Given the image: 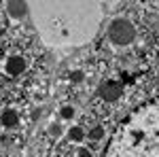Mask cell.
<instances>
[{"instance_id": "obj_6", "label": "cell", "mask_w": 159, "mask_h": 157, "mask_svg": "<svg viewBox=\"0 0 159 157\" xmlns=\"http://www.w3.org/2000/svg\"><path fill=\"white\" fill-rule=\"evenodd\" d=\"M7 74H11V76H17V74H21L25 70V60L21 55H13L7 60Z\"/></svg>"}, {"instance_id": "obj_2", "label": "cell", "mask_w": 159, "mask_h": 157, "mask_svg": "<svg viewBox=\"0 0 159 157\" xmlns=\"http://www.w3.org/2000/svg\"><path fill=\"white\" fill-rule=\"evenodd\" d=\"M98 4H36V25L51 43H83L98 28Z\"/></svg>"}, {"instance_id": "obj_7", "label": "cell", "mask_w": 159, "mask_h": 157, "mask_svg": "<svg viewBox=\"0 0 159 157\" xmlns=\"http://www.w3.org/2000/svg\"><path fill=\"white\" fill-rule=\"evenodd\" d=\"M17 113H15V110H4V113H2V123H4V125H7V127H15V125H17Z\"/></svg>"}, {"instance_id": "obj_9", "label": "cell", "mask_w": 159, "mask_h": 157, "mask_svg": "<svg viewBox=\"0 0 159 157\" xmlns=\"http://www.w3.org/2000/svg\"><path fill=\"white\" fill-rule=\"evenodd\" d=\"M89 136H91L93 140H100V138L104 136V127H102V125H96V127L91 130V134H89Z\"/></svg>"}, {"instance_id": "obj_11", "label": "cell", "mask_w": 159, "mask_h": 157, "mask_svg": "<svg viewBox=\"0 0 159 157\" xmlns=\"http://www.w3.org/2000/svg\"><path fill=\"white\" fill-rule=\"evenodd\" d=\"M79 157H91V153H89L87 149H81V151H79Z\"/></svg>"}, {"instance_id": "obj_10", "label": "cell", "mask_w": 159, "mask_h": 157, "mask_svg": "<svg viewBox=\"0 0 159 157\" xmlns=\"http://www.w3.org/2000/svg\"><path fill=\"white\" fill-rule=\"evenodd\" d=\"M60 115H61V119H70V117L74 115V109H72V106H64Z\"/></svg>"}, {"instance_id": "obj_12", "label": "cell", "mask_w": 159, "mask_h": 157, "mask_svg": "<svg viewBox=\"0 0 159 157\" xmlns=\"http://www.w3.org/2000/svg\"><path fill=\"white\" fill-rule=\"evenodd\" d=\"M83 79V74L81 72H72V81H81Z\"/></svg>"}, {"instance_id": "obj_1", "label": "cell", "mask_w": 159, "mask_h": 157, "mask_svg": "<svg viewBox=\"0 0 159 157\" xmlns=\"http://www.w3.org/2000/svg\"><path fill=\"white\" fill-rule=\"evenodd\" d=\"M104 157H159V96L136 106L115 127Z\"/></svg>"}, {"instance_id": "obj_5", "label": "cell", "mask_w": 159, "mask_h": 157, "mask_svg": "<svg viewBox=\"0 0 159 157\" xmlns=\"http://www.w3.org/2000/svg\"><path fill=\"white\" fill-rule=\"evenodd\" d=\"M28 11H30V4H28V2H21V0H11V2H7V13L11 15L13 19L25 17Z\"/></svg>"}, {"instance_id": "obj_3", "label": "cell", "mask_w": 159, "mask_h": 157, "mask_svg": "<svg viewBox=\"0 0 159 157\" xmlns=\"http://www.w3.org/2000/svg\"><path fill=\"white\" fill-rule=\"evenodd\" d=\"M108 38L115 45H129L136 38V28L132 25V21L119 17L108 25Z\"/></svg>"}, {"instance_id": "obj_4", "label": "cell", "mask_w": 159, "mask_h": 157, "mask_svg": "<svg viewBox=\"0 0 159 157\" xmlns=\"http://www.w3.org/2000/svg\"><path fill=\"white\" fill-rule=\"evenodd\" d=\"M121 94H123V85L117 83V81H104V83L98 87V96L104 98V100H108V102L119 100Z\"/></svg>"}, {"instance_id": "obj_8", "label": "cell", "mask_w": 159, "mask_h": 157, "mask_svg": "<svg viewBox=\"0 0 159 157\" xmlns=\"http://www.w3.org/2000/svg\"><path fill=\"white\" fill-rule=\"evenodd\" d=\"M68 138L72 140V142H81L83 138H85V132H83V127H79V125H74L68 130Z\"/></svg>"}]
</instances>
